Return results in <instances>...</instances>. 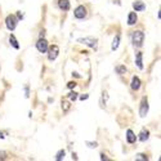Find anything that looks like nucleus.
<instances>
[{
	"label": "nucleus",
	"instance_id": "nucleus-1",
	"mask_svg": "<svg viewBox=\"0 0 161 161\" xmlns=\"http://www.w3.org/2000/svg\"><path fill=\"white\" fill-rule=\"evenodd\" d=\"M144 41V32L143 31H134L131 34V43L135 48H140Z\"/></svg>",
	"mask_w": 161,
	"mask_h": 161
},
{
	"label": "nucleus",
	"instance_id": "nucleus-2",
	"mask_svg": "<svg viewBox=\"0 0 161 161\" xmlns=\"http://www.w3.org/2000/svg\"><path fill=\"white\" fill-rule=\"evenodd\" d=\"M17 23H18V18L14 16V14H9V16L5 18V26L9 31H14L17 27Z\"/></svg>",
	"mask_w": 161,
	"mask_h": 161
},
{
	"label": "nucleus",
	"instance_id": "nucleus-3",
	"mask_svg": "<svg viewBox=\"0 0 161 161\" xmlns=\"http://www.w3.org/2000/svg\"><path fill=\"white\" fill-rule=\"evenodd\" d=\"M77 43L84 44V45L89 47V48H97V39L93 36H86V37H79L77 39Z\"/></svg>",
	"mask_w": 161,
	"mask_h": 161
},
{
	"label": "nucleus",
	"instance_id": "nucleus-4",
	"mask_svg": "<svg viewBox=\"0 0 161 161\" xmlns=\"http://www.w3.org/2000/svg\"><path fill=\"white\" fill-rule=\"evenodd\" d=\"M150 111V105H148V99L147 97H143L140 101V106H139V116L140 118H146V115Z\"/></svg>",
	"mask_w": 161,
	"mask_h": 161
},
{
	"label": "nucleus",
	"instance_id": "nucleus-5",
	"mask_svg": "<svg viewBox=\"0 0 161 161\" xmlns=\"http://www.w3.org/2000/svg\"><path fill=\"white\" fill-rule=\"evenodd\" d=\"M48 60L49 61H54L56 58L58 57V54H60V48H58V45H52V47H48Z\"/></svg>",
	"mask_w": 161,
	"mask_h": 161
},
{
	"label": "nucleus",
	"instance_id": "nucleus-6",
	"mask_svg": "<svg viewBox=\"0 0 161 161\" xmlns=\"http://www.w3.org/2000/svg\"><path fill=\"white\" fill-rule=\"evenodd\" d=\"M48 47H49V44H48V41L44 37H40L37 40V43H36V49L40 53H47Z\"/></svg>",
	"mask_w": 161,
	"mask_h": 161
},
{
	"label": "nucleus",
	"instance_id": "nucleus-7",
	"mask_svg": "<svg viewBox=\"0 0 161 161\" xmlns=\"http://www.w3.org/2000/svg\"><path fill=\"white\" fill-rule=\"evenodd\" d=\"M74 16L77 19H84L86 17V8L84 5H79L74 11Z\"/></svg>",
	"mask_w": 161,
	"mask_h": 161
},
{
	"label": "nucleus",
	"instance_id": "nucleus-8",
	"mask_svg": "<svg viewBox=\"0 0 161 161\" xmlns=\"http://www.w3.org/2000/svg\"><path fill=\"white\" fill-rule=\"evenodd\" d=\"M133 8H134L135 12H142L146 9V4L143 2H140V0H135L133 3Z\"/></svg>",
	"mask_w": 161,
	"mask_h": 161
},
{
	"label": "nucleus",
	"instance_id": "nucleus-9",
	"mask_svg": "<svg viewBox=\"0 0 161 161\" xmlns=\"http://www.w3.org/2000/svg\"><path fill=\"white\" fill-rule=\"evenodd\" d=\"M142 58H143L142 52H138L135 54V65H137V67H138L139 70H143V61H142Z\"/></svg>",
	"mask_w": 161,
	"mask_h": 161
},
{
	"label": "nucleus",
	"instance_id": "nucleus-10",
	"mask_svg": "<svg viewBox=\"0 0 161 161\" xmlns=\"http://www.w3.org/2000/svg\"><path fill=\"white\" fill-rule=\"evenodd\" d=\"M130 86H131V89H133V90H139V88H140V79L138 76H133Z\"/></svg>",
	"mask_w": 161,
	"mask_h": 161
},
{
	"label": "nucleus",
	"instance_id": "nucleus-11",
	"mask_svg": "<svg viewBox=\"0 0 161 161\" xmlns=\"http://www.w3.org/2000/svg\"><path fill=\"white\" fill-rule=\"evenodd\" d=\"M137 21H138V17H137V13L135 12H130L128 14V25L129 26H133L137 23Z\"/></svg>",
	"mask_w": 161,
	"mask_h": 161
},
{
	"label": "nucleus",
	"instance_id": "nucleus-12",
	"mask_svg": "<svg viewBox=\"0 0 161 161\" xmlns=\"http://www.w3.org/2000/svg\"><path fill=\"white\" fill-rule=\"evenodd\" d=\"M126 140H128V143H130V144L135 143L137 137H135V134L133 133V130H130V129L126 130Z\"/></svg>",
	"mask_w": 161,
	"mask_h": 161
},
{
	"label": "nucleus",
	"instance_id": "nucleus-13",
	"mask_svg": "<svg viewBox=\"0 0 161 161\" xmlns=\"http://www.w3.org/2000/svg\"><path fill=\"white\" fill-rule=\"evenodd\" d=\"M58 7L61 11H68L70 9V2L68 0H58Z\"/></svg>",
	"mask_w": 161,
	"mask_h": 161
},
{
	"label": "nucleus",
	"instance_id": "nucleus-14",
	"mask_svg": "<svg viewBox=\"0 0 161 161\" xmlns=\"http://www.w3.org/2000/svg\"><path fill=\"white\" fill-rule=\"evenodd\" d=\"M148 137H150V131L147 129H142V130H140V133H139L138 139L140 140V142H146V140L148 139Z\"/></svg>",
	"mask_w": 161,
	"mask_h": 161
},
{
	"label": "nucleus",
	"instance_id": "nucleus-15",
	"mask_svg": "<svg viewBox=\"0 0 161 161\" xmlns=\"http://www.w3.org/2000/svg\"><path fill=\"white\" fill-rule=\"evenodd\" d=\"M115 71H116V74H119V75H125L126 72H128V68L124 65H118L115 67Z\"/></svg>",
	"mask_w": 161,
	"mask_h": 161
},
{
	"label": "nucleus",
	"instance_id": "nucleus-16",
	"mask_svg": "<svg viewBox=\"0 0 161 161\" xmlns=\"http://www.w3.org/2000/svg\"><path fill=\"white\" fill-rule=\"evenodd\" d=\"M9 43H11V45L14 48V49H19V44H18L17 39H16V36H14L13 34L9 36Z\"/></svg>",
	"mask_w": 161,
	"mask_h": 161
},
{
	"label": "nucleus",
	"instance_id": "nucleus-17",
	"mask_svg": "<svg viewBox=\"0 0 161 161\" xmlns=\"http://www.w3.org/2000/svg\"><path fill=\"white\" fill-rule=\"evenodd\" d=\"M119 44H120V35H116L114 41H112V45H111V49L112 50H116L119 48Z\"/></svg>",
	"mask_w": 161,
	"mask_h": 161
},
{
	"label": "nucleus",
	"instance_id": "nucleus-18",
	"mask_svg": "<svg viewBox=\"0 0 161 161\" xmlns=\"http://www.w3.org/2000/svg\"><path fill=\"white\" fill-rule=\"evenodd\" d=\"M65 155H66V151H65V150H60V151L57 152V155H56V160H57V161L63 160V159H65Z\"/></svg>",
	"mask_w": 161,
	"mask_h": 161
},
{
	"label": "nucleus",
	"instance_id": "nucleus-19",
	"mask_svg": "<svg viewBox=\"0 0 161 161\" xmlns=\"http://www.w3.org/2000/svg\"><path fill=\"white\" fill-rule=\"evenodd\" d=\"M107 99H108V94H107V92H103L102 93V98H101V107H106Z\"/></svg>",
	"mask_w": 161,
	"mask_h": 161
},
{
	"label": "nucleus",
	"instance_id": "nucleus-20",
	"mask_svg": "<svg viewBox=\"0 0 161 161\" xmlns=\"http://www.w3.org/2000/svg\"><path fill=\"white\" fill-rule=\"evenodd\" d=\"M70 107H71L70 102H68V101H62V110H63V112H65V114H67V112H68Z\"/></svg>",
	"mask_w": 161,
	"mask_h": 161
},
{
	"label": "nucleus",
	"instance_id": "nucleus-21",
	"mask_svg": "<svg viewBox=\"0 0 161 161\" xmlns=\"http://www.w3.org/2000/svg\"><path fill=\"white\" fill-rule=\"evenodd\" d=\"M135 160H137V161H147L148 157H147V156H146L144 153H138V155L135 156Z\"/></svg>",
	"mask_w": 161,
	"mask_h": 161
},
{
	"label": "nucleus",
	"instance_id": "nucleus-22",
	"mask_svg": "<svg viewBox=\"0 0 161 161\" xmlns=\"http://www.w3.org/2000/svg\"><path fill=\"white\" fill-rule=\"evenodd\" d=\"M68 98H70V101H76L77 99V93L76 92H71V93L68 94Z\"/></svg>",
	"mask_w": 161,
	"mask_h": 161
},
{
	"label": "nucleus",
	"instance_id": "nucleus-23",
	"mask_svg": "<svg viewBox=\"0 0 161 161\" xmlns=\"http://www.w3.org/2000/svg\"><path fill=\"white\" fill-rule=\"evenodd\" d=\"M86 146H88L89 148H97V147H98V143H97V142H89V140H88V142H86Z\"/></svg>",
	"mask_w": 161,
	"mask_h": 161
},
{
	"label": "nucleus",
	"instance_id": "nucleus-24",
	"mask_svg": "<svg viewBox=\"0 0 161 161\" xmlns=\"http://www.w3.org/2000/svg\"><path fill=\"white\" fill-rule=\"evenodd\" d=\"M75 86H76V82H75V81H70V82H67V88H68V89H74Z\"/></svg>",
	"mask_w": 161,
	"mask_h": 161
},
{
	"label": "nucleus",
	"instance_id": "nucleus-25",
	"mask_svg": "<svg viewBox=\"0 0 161 161\" xmlns=\"http://www.w3.org/2000/svg\"><path fill=\"white\" fill-rule=\"evenodd\" d=\"M101 160H103V161H110V159L107 157L105 153H101Z\"/></svg>",
	"mask_w": 161,
	"mask_h": 161
},
{
	"label": "nucleus",
	"instance_id": "nucleus-26",
	"mask_svg": "<svg viewBox=\"0 0 161 161\" xmlns=\"http://www.w3.org/2000/svg\"><path fill=\"white\" fill-rule=\"evenodd\" d=\"M7 159V153L5 152H0V160H5Z\"/></svg>",
	"mask_w": 161,
	"mask_h": 161
},
{
	"label": "nucleus",
	"instance_id": "nucleus-27",
	"mask_svg": "<svg viewBox=\"0 0 161 161\" xmlns=\"http://www.w3.org/2000/svg\"><path fill=\"white\" fill-rule=\"evenodd\" d=\"M88 98H89V95H88V94H82V95L80 97L81 101H85V99H88Z\"/></svg>",
	"mask_w": 161,
	"mask_h": 161
},
{
	"label": "nucleus",
	"instance_id": "nucleus-28",
	"mask_svg": "<svg viewBox=\"0 0 161 161\" xmlns=\"http://www.w3.org/2000/svg\"><path fill=\"white\" fill-rule=\"evenodd\" d=\"M25 93H26V94H25V95H26V98H28V95H30V94H28V86L25 88Z\"/></svg>",
	"mask_w": 161,
	"mask_h": 161
},
{
	"label": "nucleus",
	"instance_id": "nucleus-29",
	"mask_svg": "<svg viewBox=\"0 0 161 161\" xmlns=\"http://www.w3.org/2000/svg\"><path fill=\"white\" fill-rule=\"evenodd\" d=\"M17 18H18V21H19V19H22V18H23V16L21 14V12H18V13H17Z\"/></svg>",
	"mask_w": 161,
	"mask_h": 161
},
{
	"label": "nucleus",
	"instance_id": "nucleus-30",
	"mask_svg": "<svg viewBox=\"0 0 161 161\" xmlns=\"http://www.w3.org/2000/svg\"><path fill=\"white\" fill-rule=\"evenodd\" d=\"M39 36H40V37H44V36H45V31L41 30V31H40V35H39Z\"/></svg>",
	"mask_w": 161,
	"mask_h": 161
},
{
	"label": "nucleus",
	"instance_id": "nucleus-31",
	"mask_svg": "<svg viewBox=\"0 0 161 161\" xmlns=\"http://www.w3.org/2000/svg\"><path fill=\"white\" fill-rule=\"evenodd\" d=\"M72 76H75V77H80V75L77 74V72H72Z\"/></svg>",
	"mask_w": 161,
	"mask_h": 161
},
{
	"label": "nucleus",
	"instance_id": "nucleus-32",
	"mask_svg": "<svg viewBox=\"0 0 161 161\" xmlns=\"http://www.w3.org/2000/svg\"><path fill=\"white\" fill-rule=\"evenodd\" d=\"M72 159H74V160H77V156H76V153H72Z\"/></svg>",
	"mask_w": 161,
	"mask_h": 161
},
{
	"label": "nucleus",
	"instance_id": "nucleus-33",
	"mask_svg": "<svg viewBox=\"0 0 161 161\" xmlns=\"http://www.w3.org/2000/svg\"><path fill=\"white\" fill-rule=\"evenodd\" d=\"M0 138H2V139H4V138H5V135H4L3 133H0Z\"/></svg>",
	"mask_w": 161,
	"mask_h": 161
}]
</instances>
